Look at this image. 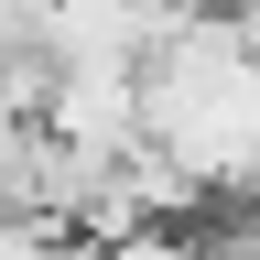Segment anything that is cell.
<instances>
[{
    "label": "cell",
    "instance_id": "1",
    "mask_svg": "<svg viewBox=\"0 0 260 260\" xmlns=\"http://www.w3.org/2000/svg\"><path fill=\"white\" fill-rule=\"evenodd\" d=\"M54 54V0H0V65Z\"/></svg>",
    "mask_w": 260,
    "mask_h": 260
},
{
    "label": "cell",
    "instance_id": "2",
    "mask_svg": "<svg viewBox=\"0 0 260 260\" xmlns=\"http://www.w3.org/2000/svg\"><path fill=\"white\" fill-rule=\"evenodd\" d=\"M0 260H76L65 228H32V217H0Z\"/></svg>",
    "mask_w": 260,
    "mask_h": 260
}]
</instances>
